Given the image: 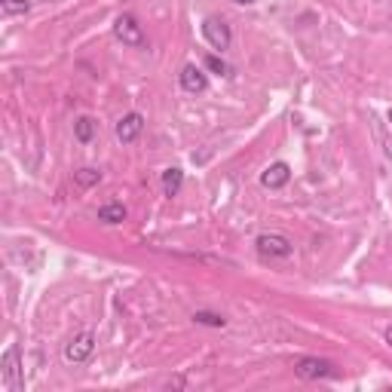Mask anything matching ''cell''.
Returning <instances> with one entry per match:
<instances>
[{
    "label": "cell",
    "instance_id": "obj_1",
    "mask_svg": "<svg viewBox=\"0 0 392 392\" xmlns=\"http://www.w3.org/2000/svg\"><path fill=\"white\" fill-rule=\"evenodd\" d=\"M0 380H4V389L6 392H22L25 389L22 362H18V347H16V343L4 352V359H0Z\"/></svg>",
    "mask_w": 392,
    "mask_h": 392
},
{
    "label": "cell",
    "instance_id": "obj_2",
    "mask_svg": "<svg viewBox=\"0 0 392 392\" xmlns=\"http://www.w3.org/2000/svg\"><path fill=\"white\" fill-rule=\"evenodd\" d=\"M114 37L123 46H135V50H142V46H147V37H144V28L135 22L132 16H117L114 22Z\"/></svg>",
    "mask_w": 392,
    "mask_h": 392
},
{
    "label": "cell",
    "instance_id": "obj_3",
    "mask_svg": "<svg viewBox=\"0 0 392 392\" xmlns=\"http://www.w3.org/2000/svg\"><path fill=\"white\" fill-rule=\"evenodd\" d=\"M92 352H96V334L92 331H80L74 340L64 343V362H71V365H83Z\"/></svg>",
    "mask_w": 392,
    "mask_h": 392
},
{
    "label": "cell",
    "instance_id": "obj_4",
    "mask_svg": "<svg viewBox=\"0 0 392 392\" xmlns=\"http://www.w3.org/2000/svg\"><path fill=\"white\" fill-rule=\"evenodd\" d=\"M294 374L301 380H328L334 377V365L328 359H316V356H306V359H297L294 362Z\"/></svg>",
    "mask_w": 392,
    "mask_h": 392
},
{
    "label": "cell",
    "instance_id": "obj_5",
    "mask_svg": "<svg viewBox=\"0 0 392 392\" xmlns=\"http://www.w3.org/2000/svg\"><path fill=\"white\" fill-rule=\"evenodd\" d=\"M202 37L209 40V46L212 50H230V43H233V34H230V25H224L221 18H214V16H209L202 22Z\"/></svg>",
    "mask_w": 392,
    "mask_h": 392
},
{
    "label": "cell",
    "instance_id": "obj_6",
    "mask_svg": "<svg viewBox=\"0 0 392 392\" xmlns=\"http://www.w3.org/2000/svg\"><path fill=\"white\" fill-rule=\"evenodd\" d=\"M258 251L264 258H288L294 251L292 239L282 236V233H260L258 236Z\"/></svg>",
    "mask_w": 392,
    "mask_h": 392
},
{
    "label": "cell",
    "instance_id": "obj_7",
    "mask_svg": "<svg viewBox=\"0 0 392 392\" xmlns=\"http://www.w3.org/2000/svg\"><path fill=\"white\" fill-rule=\"evenodd\" d=\"M142 129H144V117L138 114V110H132V114H126V117L117 123V142H120V144H132V142H138Z\"/></svg>",
    "mask_w": 392,
    "mask_h": 392
},
{
    "label": "cell",
    "instance_id": "obj_8",
    "mask_svg": "<svg viewBox=\"0 0 392 392\" xmlns=\"http://www.w3.org/2000/svg\"><path fill=\"white\" fill-rule=\"evenodd\" d=\"M178 80H181V89H184V92H193V96H196V92H205V89H209V77H205L202 68H196V64H184Z\"/></svg>",
    "mask_w": 392,
    "mask_h": 392
},
{
    "label": "cell",
    "instance_id": "obj_9",
    "mask_svg": "<svg viewBox=\"0 0 392 392\" xmlns=\"http://www.w3.org/2000/svg\"><path fill=\"white\" fill-rule=\"evenodd\" d=\"M288 181H292V169H288V163H273L264 175H260V184H264L267 190H279V188H285Z\"/></svg>",
    "mask_w": 392,
    "mask_h": 392
},
{
    "label": "cell",
    "instance_id": "obj_10",
    "mask_svg": "<svg viewBox=\"0 0 392 392\" xmlns=\"http://www.w3.org/2000/svg\"><path fill=\"white\" fill-rule=\"evenodd\" d=\"M184 188V172L178 169V166H169V169L163 172V193L166 196H178Z\"/></svg>",
    "mask_w": 392,
    "mask_h": 392
},
{
    "label": "cell",
    "instance_id": "obj_11",
    "mask_svg": "<svg viewBox=\"0 0 392 392\" xmlns=\"http://www.w3.org/2000/svg\"><path fill=\"white\" fill-rule=\"evenodd\" d=\"M98 221H105V224H120V221H126V205H123V202H108V205H101V209H98Z\"/></svg>",
    "mask_w": 392,
    "mask_h": 392
},
{
    "label": "cell",
    "instance_id": "obj_12",
    "mask_svg": "<svg viewBox=\"0 0 392 392\" xmlns=\"http://www.w3.org/2000/svg\"><path fill=\"white\" fill-rule=\"evenodd\" d=\"M74 135H77L80 144H89L92 138H96V120H92V117H80L77 123H74Z\"/></svg>",
    "mask_w": 392,
    "mask_h": 392
},
{
    "label": "cell",
    "instance_id": "obj_13",
    "mask_svg": "<svg viewBox=\"0 0 392 392\" xmlns=\"http://www.w3.org/2000/svg\"><path fill=\"white\" fill-rule=\"evenodd\" d=\"M98 181H101V172L98 169H80V172H74V184H77L80 190L92 188V184H98Z\"/></svg>",
    "mask_w": 392,
    "mask_h": 392
},
{
    "label": "cell",
    "instance_id": "obj_14",
    "mask_svg": "<svg viewBox=\"0 0 392 392\" xmlns=\"http://www.w3.org/2000/svg\"><path fill=\"white\" fill-rule=\"evenodd\" d=\"M31 9V0H0V13L4 16H25Z\"/></svg>",
    "mask_w": 392,
    "mask_h": 392
},
{
    "label": "cell",
    "instance_id": "obj_15",
    "mask_svg": "<svg viewBox=\"0 0 392 392\" xmlns=\"http://www.w3.org/2000/svg\"><path fill=\"white\" fill-rule=\"evenodd\" d=\"M193 319H196V325H209V328H224V325H227V319H224V316H218V313H205V310L193 313Z\"/></svg>",
    "mask_w": 392,
    "mask_h": 392
},
{
    "label": "cell",
    "instance_id": "obj_16",
    "mask_svg": "<svg viewBox=\"0 0 392 392\" xmlns=\"http://www.w3.org/2000/svg\"><path fill=\"white\" fill-rule=\"evenodd\" d=\"M205 68L214 71V74H221V77H230V64L218 59V55H205Z\"/></svg>",
    "mask_w": 392,
    "mask_h": 392
},
{
    "label": "cell",
    "instance_id": "obj_17",
    "mask_svg": "<svg viewBox=\"0 0 392 392\" xmlns=\"http://www.w3.org/2000/svg\"><path fill=\"white\" fill-rule=\"evenodd\" d=\"M233 4H242V6H251V4H258V0H233Z\"/></svg>",
    "mask_w": 392,
    "mask_h": 392
},
{
    "label": "cell",
    "instance_id": "obj_18",
    "mask_svg": "<svg viewBox=\"0 0 392 392\" xmlns=\"http://www.w3.org/2000/svg\"><path fill=\"white\" fill-rule=\"evenodd\" d=\"M386 343H389V347H392V325H389V328H386Z\"/></svg>",
    "mask_w": 392,
    "mask_h": 392
},
{
    "label": "cell",
    "instance_id": "obj_19",
    "mask_svg": "<svg viewBox=\"0 0 392 392\" xmlns=\"http://www.w3.org/2000/svg\"><path fill=\"white\" fill-rule=\"evenodd\" d=\"M389 123H392V110H389Z\"/></svg>",
    "mask_w": 392,
    "mask_h": 392
}]
</instances>
